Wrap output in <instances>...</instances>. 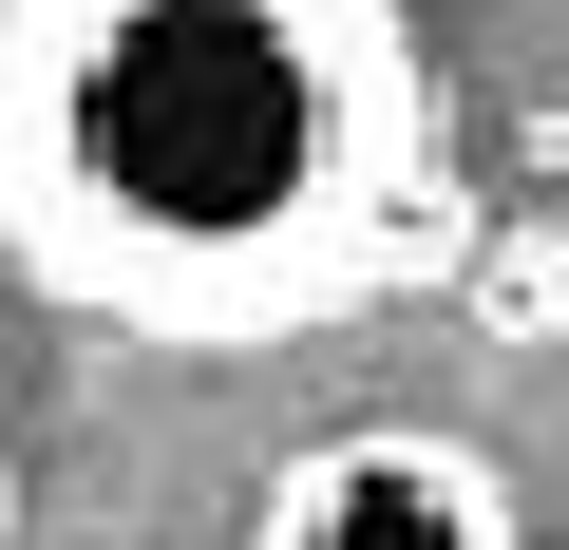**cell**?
Instances as JSON below:
<instances>
[{
	"label": "cell",
	"instance_id": "obj_2",
	"mask_svg": "<svg viewBox=\"0 0 569 550\" xmlns=\"http://www.w3.org/2000/svg\"><path fill=\"white\" fill-rule=\"evenodd\" d=\"M266 550H512V531H493V493H475L456 456H418V437H361V456H323L305 493L266 512Z\"/></svg>",
	"mask_w": 569,
	"mask_h": 550
},
{
	"label": "cell",
	"instance_id": "obj_1",
	"mask_svg": "<svg viewBox=\"0 0 569 550\" xmlns=\"http://www.w3.org/2000/svg\"><path fill=\"white\" fill-rule=\"evenodd\" d=\"M380 133V0H0V247L58 304L190 342L342 304Z\"/></svg>",
	"mask_w": 569,
	"mask_h": 550
}]
</instances>
